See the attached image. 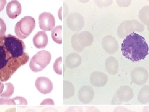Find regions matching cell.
<instances>
[{
	"instance_id": "6da1fadb",
	"label": "cell",
	"mask_w": 149,
	"mask_h": 112,
	"mask_svg": "<svg viewBox=\"0 0 149 112\" xmlns=\"http://www.w3.org/2000/svg\"><path fill=\"white\" fill-rule=\"evenodd\" d=\"M22 40L12 35L0 38V81L8 80L17 70L26 64L29 56Z\"/></svg>"
},
{
	"instance_id": "7a4b0ae2",
	"label": "cell",
	"mask_w": 149,
	"mask_h": 112,
	"mask_svg": "<svg viewBox=\"0 0 149 112\" xmlns=\"http://www.w3.org/2000/svg\"><path fill=\"white\" fill-rule=\"evenodd\" d=\"M121 51L126 58L133 62H138L148 55V46L143 36L133 32L123 40Z\"/></svg>"
},
{
	"instance_id": "3957f363",
	"label": "cell",
	"mask_w": 149,
	"mask_h": 112,
	"mask_svg": "<svg viewBox=\"0 0 149 112\" xmlns=\"http://www.w3.org/2000/svg\"><path fill=\"white\" fill-rule=\"evenodd\" d=\"M35 27V19L31 16H25L15 24V32L17 37L24 39L30 35Z\"/></svg>"
},
{
	"instance_id": "277c9868",
	"label": "cell",
	"mask_w": 149,
	"mask_h": 112,
	"mask_svg": "<svg viewBox=\"0 0 149 112\" xmlns=\"http://www.w3.org/2000/svg\"><path fill=\"white\" fill-rule=\"evenodd\" d=\"M51 59L49 52L45 50L40 51L32 57L29 63V67L34 72L42 71L50 63Z\"/></svg>"
},
{
	"instance_id": "5b68a950",
	"label": "cell",
	"mask_w": 149,
	"mask_h": 112,
	"mask_svg": "<svg viewBox=\"0 0 149 112\" xmlns=\"http://www.w3.org/2000/svg\"><path fill=\"white\" fill-rule=\"evenodd\" d=\"M93 40V35L89 32L84 31L72 35L71 42L74 50L80 52L85 47L91 46Z\"/></svg>"
},
{
	"instance_id": "8992f818",
	"label": "cell",
	"mask_w": 149,
	"mask_h": 112,
	"mask_svg": "<svg viewBox=\"0 0 149 112\" xmlns=\"http://www.w3.org/2000/svg\"><path fill=\"white\" fill-rule=\"evenodd\" d=\"M134 96L133 89L128 86H121L115 94L112 104L120 105L123 102H128Z\"/></svg>"
},
{
	"instance_id": "52a82bcc",
	"label": "cell",
	"mask_w": 149,
	"mask_h": 112,
	"mask_svg": "<svg viewBox=\"0 0 149 112\" xmlns=\"http://www.w3.org/2000/svg\"><path fill=\"white\" fill-rule=\"evenodd\" d=\"M40 29L44 31H51L55 26V19L54 15L50 13H42L39 17Z\"/></svg>"
},
{
	"instance_id": "ba28073f",
	"label": "cell",
	"mask_w": 149,
	"mask_h": 112,
	"mask_svg": "<svg viewBox=\"0 0 149 112\" xmlns=\"http://www.w3.org/2000/svg\"><path fill=\"white\" fill-rule=\"evenodd\" d=\"M132 81L139 85H143L148 79L149 75L146 70L143 67L135 68L131 74Z\"/></svg>"
},
{
	"instance_id": "9c48e42d",
	"label": "cell",
	"mask_w": 149,
	"mask_h": 112,
	"mask_svg": "<svg viewBox=\"0 0 149 112\" xmlns=\"http://www.w3.org/2000/svg\"><path fill=\"white\" fill-rule=\"evenodd\" d=\"M35 86L38 91L43 94L50 93L53 89L52 82L46 77H38L35 81Z\"/></svg>"
},
{
	"instance_id": "30bf717a",
	"label": "cell",
	"mask_w": 149,
	"mask_h": 112,
	"mask_svg": "<svg viewBox=\"0 0 149 112\" xmlns=\"http://www.w3.org/2000/svg\"><path fill=\"white\" fill-rule=\"evenodd\" d=\"M68 24L72 30H81L84 25V20L79 14H72L68 18Z\"/></svg>"
},
{
	"instance_id": "8fae6325",
	"label": "cell",
	"mask_w": 149,
	"mask_h": 112,
	"mask_svg": "<svg viewBox=\"0 0 149 112\" xmlns=\"http://www.w3.org/2000/svg\"><path fill=\"white\" fill-rule=\"evenodd\" d=\"M6 11L9 18L11 19L16 18L21 13V4L18 1H12L7 4Z\"/></svg>"
},
{
	"instance_id": "7c38bea8",
	"label": "cell",
	"mask_w": 149,
	"mask_h": 112,
	"mask_svg": "<svg viewBox=\"0 0 149 112\" xmlns=\"http://www.w3.org/2000/svg\"><path fill=\"white\" fill-rule=\"evenodd\" d=\"M90 80L91 83L95 87H102L107 82L108 77L103 73L95 71L91 74Z\"/></svg>"
},
{
	"instance_id": "4fadbf2b",
	"label": "cell",
	"mask_w": 149,
	"mask_h": 112,
	"mask_svg": "<svg viewBox=\"0 0 149 112\" xmlns=\"http://www.w3.org/2000/svg\"><path fill=\"white\" fill-rule=\"evenodd\" d=\"M103 48L108 53L114 54L118 48V44L114 37L108 35L104 37L102 40Z\"/></svg>"
},
{
	"instance_id": "5bb4252c",
	"label": "cell",
	"mask_w": 149,
	"mask_h": 112,
	"mask_svg": "<svg viewBox=\"0 0 149 112\" xmlns=\"http://www.w3.org/2000/svg\"><path fill=\"white\" fill-rule=\"evenodd\" d=\"M94 93V90L91 86H83L79 91V100L84 104H88L93 100Z\"/></svg>"
},
{
	"instance_id": "9a60e30c",
	"label": "cell",
	"mask_w": 149,
	"mask_h": 112,
	"mask_svg": "<svg viewBox=\"0 0 149 112\" xmlns=\"http://www.w3.org/2000/svg\"><path fill=\"white\" fill-rule=\"evenodd\" d=\"M34 46L38 49L45 48L48 43V37L46 32L40 31L37 32L33 38Z\"/></svg>"
},
{
	"instance_id": "2e32d148",
	"label": "cell",
	"mask_w": 149,
	"mask_h": 112,
	"mask_svg": "<svg viewBox=\"0 0 149 112\" xmlns=\"http://www.w3.org/2000/svg\"><path fill=\"white\" fill-rule=\"evenodd\" d=\"M106 69L107 72L112 74H115L118 70V63L116 59L111 57L107 59L105 62Z\"/></svg>"
},
{
	"instance_id": "e0dca14e",
	"label": "cell",
	"mask_w": 149,
	"mask_h": 112,
	"mask_svg": "<svg viewBox=\"0 0 149 112\" xmlns=\"http://www.w3.org/2000/svg\"><path fill=\"white\" fill-rule=\"evenodd\" d=\"M81 63V58L78 54L72 53L69 55L66 59V64L68 67L75 68L79 66Z\"/></svg>"
},
{
	"instance_id": "ac0fdd59",
	"label": "cell",
	"mask_w": 149,
	"mask_h": 112,
	"mask_svg": "<svg viewBox=\"0 0 149 112\" xmlns=\"http://www.w3.org/2000/svg\"><path fill=\"white\" fill-rule=\"evenodd\" d=\"M74 86L68 81H63V99H68L74 95Z\"/></svg>"
},
{
	"instance_id": "d6986e66",
	"label": "cell",
	"mask_w": 149,
	"mask_h": 112,
	"mask_svg": "<svg viewBox=\"0 0 149 112\" xmlns=\"http://www.w3.org/2000/svg\"><path fill=\"white\" fill-rule=\"evenodd\" d=\"M149 86H144L140 91L138 96L139 102L142 104H145L149 102Z\"/></svg>"
},
{
	"instance_id": "ffe728a7",
	"label": "cell",
	"mask_w": 149,
	"mask_h": 112,
	"mask_svg": "<svg viewBox=\"0 0 149 112\" xmlns=\"http://www.w3.org/2000/svg\"><path fill=\"white\" fill-rule=\"evenodd\" d=\"M53 40L58 44L62 43V26L58 25L54 28L52 32Z\"/></svg>"
},
{
	"instance_id": "44dd1931",
	"label": "cell",
	"mask_w": 149,
	"mask_h": 112,
	"mask_svg": "<svg viewBox=\"0 0 149 112\" xmlns=\"http://www.w3.org/2000/svg\"><path fill=\"white\" fill-rule=\"evenodd\" d=\"M3 93L0 95V97L3 98H9L12 96L14 92V87L11 83H5Z\"/></svg>"
},
{
	"instance_id": "7402d4cb",
	"label": "cell",
	"mask_w": 149,
	"mask_h": 112,
	"mask_svg": "<svg viewBox=\"0 0 149 112\" xmlns=\"http://www.w3.org/2000/svg\"><path fill=\"white\" fill-rule=\"evenodd\" d=\"M62 57H59L56 60L54 64L53 68L54 71L58 74H62Z\"/></svg>"
},
{
	"instance_id": "603a6c76",
	"label": "cell",
	"mask_w": 149,
	"mask_h": 112,
	"mask_svg": "<svg viewBox=\"0 0 149 112\" xmlns=\"http://www.w3.org/2000/svg\"><path fill=\"white\" fill-rule=\"evenodd\" d=\"M0 105H16L13 99L8 98L0 99Z\"/></svg>"
},
{
	"instance_id": "cb8c5ba5",
	"label": "cell",
	"mask_w": 149,
	"mask_h": 112,
	"mask_svg": "<svg viewBox=\"0 0 149 112\" xmlns=\"http://www.w3.org/2000/svg\"><path fill=\"white\" fill-rule=\"evenodd\" d=\"M6 30V26L5 22L2 19L0 18V38L4 36Z\"/></svg>"
},
{
	"instance_id": "d4e9b609",
	"label": "cell",
	"mask_w": 149,
	"mask_h": 112,
	"mask_svg": "<svg viewBox=\"0 0 149 112\" xmlns=\"http://www.w3.org/2000/svg\"><path fill=\"white\" fill-rule=\"evenodd\" d=\"M14 101L15 102V104L17 105H27V102L26 99L22 97H15L13 99Z\"/></svg>"
},
{
	"instance_id": "484cf974",
	"label": "cell",
	"mask_w": 149,
	"mask_h": 112,
	"mask_svg": "<svg viewBox=\"0 0 149 112\" xmlns=\"http://www.w3.org/2000/svg\"><path fill=\"white\" fill-rule=\"evenodd\" d=\"M65 112H83V111L81 107L71 106L67 109Z\"/></svg>"
},
{
	"instance_id": "4316f807",
	"label": "cell",
	"mask_w": 149,
	"mask_h": 112,
	"mask_svg": "<svg viewBox=\"0 0 149 112\" xmlns=\"http://www.w3.org/2000/svg\"><path fill=\"white\" fill-rule=\"evenodd\" d=\"M130 110H128L124 107L119 106L115 109L113 112H130Z\"/></svg>"
},
{
	"instance_id": "83f0119b",
	"label": "cell",
	"mask_w": 149,
	"mask_h": 112,
	"mask_svg": "<svg viewBox=\"0 0 149 112\" xmlns=\"http://www.w3.org/2000/svg\"><path fill=\"white\" fill-rule=\"evenodd\" d=\"M53 100L51 99H45L40 104V105H54Z\"/></svg>"
},
{
	"instance_id": "f1b7e54d",
	"label": "cell",
	"mask_w": 149,
	"mask_h": 112,
	"mask_svg": "<svg viewBox=\"0 0 149 112\" xmlns=\"http://www.w3.org/2000/svg\"><path fill=\"white\" fill-rule=\"evenodd\" d=\"M6 4V0H0V12L4 8Z\"/></svg>"
},
{
	"instance_id": "f546056e",
	"label": "cell",
	"mask_w": 149,
	"mask_h": 112,
	"mask_svg": "<svg viewBox=\"0 0 149 112\" xmlns=\"http://www.w3.org/2000/svg\"><path fill=\"white\" fill-rule=\"evenodd\" d=\"M86 112H100V111L95 107H91L88 108Z\"/></svg>"
},
{
	"instance_id": "4dcf8cb0",
	"label": "cell",
	"mask_w": 149,
	"mask_h": 112,
	"mask_svg": "<svg viewBox=\"0 0 149 112\" xmlns=\"http://www.w3.org/2000/svg\"><path fill=\"white\" fill-rule=\"evenodd\" d=\"M42 112H58L55 109L53 108H48L45 109V110H43Z\"/></svg>"
},
{
	"instance_id": "1f68e13d",
	"label": "cell",
	"mask_w": 149,
	"mask_h": 112,
	"mask_svg": "<svg viewBox=\"0 0 149 112\" xmlns=\"http://www.w3.org/2000/svg\"><path fill=\"white\" fill-rule=\"evenodd\" d=\"M4 88V84L2 82H0V95L3 93Z\"/></svg>"
},
{
	"instance_id": "d6a6232c",
	"label": "cell",
	"mask_w": 149,
	"mask_h": 112,
	"mask_svg": "<svg viewBox=\"0 0 149 112\" xmlns=\"http://www.w3.org/2000/svg\"><path fill=\"white\" fill-rule=\"evenodd\" d=\"M5 112H16V108L9 109L7 110Z\"/></svg>"
},
{
	"instance_id": "836d02e7",
	"label": "cell",
	"mask_w": 149,
	"mask_h": 112,
	"mask_svg": "<svg viewBox=\"0 0 149 112\" xmlns=\"http://www.w3.org/2000/svg\"><path fill=\"white\" fill-rule=\"evenodd\" d=\"M26 112H36L35 111H33V110H29L28 111H27Z\"/></svg>"
},
{
	"instance_id": "e575fe53",
	"label": "cell",
	"mask_w": 149,
	"mask_h": 112,
	"mask_svg": "<svg viewBox=\"0 0 149 112\" xmlns=\"http://www.w3.org/2000/svg\"><path fill=\"white\" fill-rule=\"evenodd\" d=\"M130 112H132V111H130Z\"/></svg>"
}]
</instances>
